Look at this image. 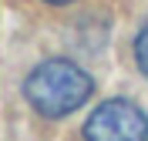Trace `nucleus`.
<instances>
[{"mask_svg":"<svg viewBox=\"0 0 148 141\" xmlns=\"http://www.w3.org/2000/svg\"><path fill=\"white\" fill-rule=\"evenodd\" d=\"M94 94V81L81 64H74L67 57H51L44 64H37L24 81V97L40 118H67L77 108L88 104Z\"/></svg>","mask_w":148,"mask_h":141,"instance_id":"1","label":"nucleus"},{"mask_svg":"<svg viewBox=\"0 0 148 141\" xmlns=\"http://www.w3.org/2000/svg\"><path fill=\"white\" fill-rule=\"evenodd\" d=\"M84 141H148V114L128 97H108L88 114Z\"/></svg>","mask_w":148,"mask_h":141,"instance_id":"2","label":"nucleus"},{"mask_svg":"<svg viewBox=\"0 0 148 141\" xmlns=\"http://www.w3.org/2000/svg\"><path fill=\"white\" fill-rule=\"evenodd\" d=\"M135 64H138L141 77H145V81H148V20H145V24H141L138 37H135Z\"/></svg>","mask_w":148,"mask_h":141,"instance_id":"3","label":"nucleus"},{"mask_svg":"<svg viewBox=\"0 0 148 141\" xmlns=\"http://www.w3.org/2000/svg\"><path fill=\"white\" fill-rule=\"evenodd\" d=\"M44 3H54V7H61V3H71V0H44Z\"/></svg>","mask_w":148,"mask_h":141,"instance_id":"4","label":"nucleus"}]
</instances>
